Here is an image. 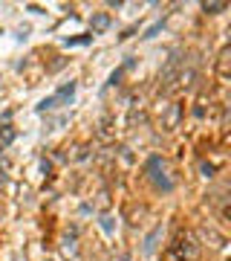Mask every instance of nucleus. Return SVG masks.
Masks as SVG:
<instances>
[{
    "mask_svg": "<svg viewBox=\"0 0 231 261\" xmlns=\"http://www.w3.org/2000/svg\"><path fill=\"white\" fill-rule=\"evenodd\" d=\"M182 70V52L176 49V52H171V58H168V64L162 67V73H159V82H162V87H171L173 84V79H176V73Z\"/></svg>",
    "mask_w": 231,
    "mask_h": 261,
    "instance_id": "1",
    "label": "nucleus"
},
{
    "mask_svg": "<svg viewBox=\"0 0 231 261\" xmlns=\"http://www.w3.org/2000/svg\"><path fill=\"white\" fill-rule=\"evenodd\" d=\"M122 76H125V67H119V70H116L113 76H110V82H107V87H116V84L122 82Z\"/></svg>",
    "mask_w": 231,
    "mask_h": 261,
    "instance_id": "14",
    "label": "nucleus"
},
{
    "mask_svg": "<svg viewBox=\"0 0 231 261\" xmlns=\"http://www.w3.org/2000/svg\"><path fill=\"white\" fill-rule=\"evenodd\" d=\"M92 41V35H81V38H67L64 41V47H87Z\"/></svg>",
    "mask_w": 231,
    "mask_h": 261,
    "instance_id": "9",
    "label": "nucleus"
},
{
    "mask_svg": "<svg viewBox=\"0 0 231 261\" xmlns=\"http://www.w3.org/2000/svg\"><path fill=\"white\" fill-rule=\"evenodd\" d=\"M159 241H162V224H156L153 229H150V235L145 238V255H153L156 252V247H159Z\"/></svg>",
    "mask_w": 231,
    "mask_h": 261,
    "instance_id": "4",
    "label": "nucleus"
},
{
    "mask_svg": "<svg viewBox=\"0 0 231 261\" xmlns=\"http://www.w3.org/2000/svg\"><path fill=\"white\" fill-rule=\"evenodd\" d=\"M64 252H67V255H75V229L64 238Z\"/></svg>",
    "mask_w": 231,
    "mask_h": 261,
    "instance_id": "11",
    "label": "nucleus"
},
{
    "mask_svg": "<svg viewBox=\"0 0 231 261\" xmlns=\"http://www.w3.org/2000/svg\"><path fill=\"white\" fill-rule=\"evenodd\" d=\"M179 119H182V105H168L165 107V113H162V128L165 130H173V128H179Z\"/></svg>",
    "mask_w": 231,
    "mask_h": 261,
    "instance_id": "3",
    "label": "nucleus"
},
{
    "mask_svg": "<svg viewBox=\"0 0 231 261\" xmlns=\"http://www.w3.org/2000/svg\"><path fill=\"white\" fill-rule=\"evenodd\" d=\"M52 107H58L55 96H46V99H41V102H38V113H46V110H52Z\"/></svg>",
    "mask_w": 231,
    "mask_h": 261,
    "instance_id": "10",
    "label": "nucleus"
},
{
    "mask_svg": "<svg viewBox=\"0 0 231 261\" xmlns=\"http://www.w3.org/2000/svg\"><path fill=\"white\" fill-rule=\"evenodd\" d=\"M228 9V3H222V0H211V3H202V12H208V15H219V12H225Z\"/></svg>",
    "mask_w": 231,
    "mask_h": 261,
    "instance_id": "7",
    "label": "nucleus"
},
{
    "mask_svg": "<svg viewBox=\"0 0 231 261\" xmlns=\"http://www.w3.org/2000/svg\"><path fill=\"white\" fill-rule=\"evenodd\" d=\"M72 96H75V82L64 84V87L55 93V102H58V105H61V102H72Z\"/></svg>",
    "mask_w": 231,
    "mask_h": 261,
    "instance_id": "6",
    "label": "nucleus"
},
{
    "mask_svg": "<svg viewBox=\"0 0 231 261\" xmlns=\"http://www.w3.org/2000/svg\"><path fill=\"white\" fill-rule=\"evenodd\" d=\"M49 168H52L49 166V160H41V171H44V174H49Z\"/></svg>",
    "mask_w": 231,
    "mask_h": 261,
    "instance_id": "16",
    "label": "nucleus"
},
{
    "mask_svg": "<svg viewBox=\"0 0 231 261\" xmlns=\"http://www.w3.org/2000/svg\"><path fill=\"white\" fill-rule=\"evenodd\" d=\"M162 26H165V18H162V21H156L153 26H148V29H145V35H142V38H145V41H150V38H156V35L162 32Z\"/></svg>",
    "mask_w": 231,
    "mask_h": 261,
    "instance_id": "8",
    "label": "nucleus"
},
{
    "mask_svg": "<svg viewBox=\"0 0 231 261\" xmlns=\"http://www.w3.org/2000/svg\"><path fill=\"white\" fill-rule=\"evenodd\" d=\"M101 229L107 232V235H113V232H116V221L110 218V215H104V218H101Z\"/></svg>",
    "mask_w": 231,
    "mask_h": 261,
    "instance_id": "12",
    "label": "nucleus"
},
{
    "mask_svg": "<svg viewBox=\"0 0 231 261\" xmlns=\"http://www.w3.org/2000/svg\"><path fill=\"white\" fill-rule=\"evenodd\" d=\"M202 174H205V177H211V174H214V166H211V163H202Z\"/></svg>",
    "mask_w": 231,
    "mask_h": 261,
    "instance_id": "15",
    "label": "nucleus"
},
{
    "mask_svg": "<svg viewBox=\"0 0 231 261\" xmlns=\"http://www.w3.org/2000/svg\"><path fill=\"white\" fill-rule=\"evenodd\" d=\"M12 140H15V130H12V128H0V143L9 145Z\"/></svg>",
    "mask_w": 231,
    "mask_h": 261,
    "instance_id": "13",
    "label": "nucleus"
},
{
    "mask_svg": "<svg viewBox=\"0 0 231 261\" xmlns=\"http://www.w3.org/2000/svg\"><path fill=\"white\" fill-rule=\"evenodd\" d=\"M148 174L156 180V186H162L165 191L173 189V183L165 177V163H162V157H150V160H148Z\"/></svg>",
    "mask_w": 231,
    "mask_h": 261,
    "instance_id": "2",
    "label": "nucleus"
},
{
    "mask_svg": "<svg viewBox=\"0 0 231 261\" xmlns=\"http://www.w3.org/2000/svg\"><path fill=\"white\" fill-rule=\"evenodd\" d=\"M119 261H133V255H130V252H125V255H122Z\"/></svg>",
    "mask_w": 231,
    "mask_h": 261,
    "instance_id": "17",
    "label": "nucleus"
},
{
    "mask_svg": "<svg viewBox=\"0 0 231 261\" xmlns=\"http://www.w3.org/2000/svg\"><path fill=\"white\" fill-rule=\"evenodd\" d=\"M90 29H92V35H101V32H107L110 29V15H92L90 18Z\"/></svg>",
    "mask_w": 231,
    "mask_h": 261,
    "instance_id": "5",
    "label": "nucleus"
}]
</instances>
